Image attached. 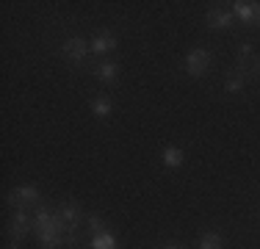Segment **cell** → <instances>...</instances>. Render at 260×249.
<instances>
[{
    "label": "cell",
    "instance_id": "3",
    "mask_svg": "<svg viewBox=\"0 0 260 249\" xmlns=\"http://www.w3.org/2000/svg\"><path fill=\"white\" fill-rule=\"evenodd\" d=\"M183 67H185V72H188L191 78H202V75L208 72V67H210V53H208L205 47L188 50V55H185Z\"/></svg>",
    "mask_w": 260,
    "mask_h": 249
},
{
    "label": "cell",
    "instance_id": "16",
    "mask_svg": "<svg viewBox=\"0 0 260 249\" xmlns=\"http://www.w3.org/2000/svg\"><path fill=\"white\" fill-rule=\"evenodd\" d=\"M91 111H94L97 119H108L111 116V100L108 97H94L91 100Z\"/></svg>",
    "mask_w": 260,
    "mask_h": 249
},
{
    "label": "cell",
    "instance_id": "8",
    "mask_svg": "<svg viewBox=\"0 0 260 249\" xmlns=\"http://www.w3.org/2000/svg\"><path fill=\"white\" fill-rule=\"evenodd\" d=\"M208 25L213 30H227L233 25V20H235V14H233V9H219V6H216V9H210L208 11Z\"/></svg>",
    "mask_w": 260,
    "mask_h": 249
},
{
    "label": "cell",
    "instance_id": "4",
    "mask_svg": "<svg viewBox=\"0 0 260 249\" xmlns=\"http://www.w3.org/2000/svg\"><path fill=\"white\" fill-rule=\"evenodd\" d=\"M91 53V47L86 45V39H80V36H72V39H67L64 45H61V55H64L70 64H83L86 55Z\"/></svg>",
    "mask_w": 260,
    "mask_h": 249
},
{
    "label": "cell",
    "instance_id": "6",
    "mask_svg": "<svg viewBox=\"0 0 260 249\" xmlns=\"http://www.w3.org/2000/svg\"><path fill=\"white\" fill-rule=\"evenodd\" d=\"M233 14L244 25H260V3H252V0H235Z\"/></svg>",
    "mask_w": 260,
    "mask_h": 249
},
{
    "label": "cell",
    "instance_id": "9",
    "mask_svg": "<svg viewBox=\"0 0 260 249\" xmlns=\"http://www.w3.org/2000/svg\"><path fill=\"white\" fill-rule=\"evenodd\" d=\"M89 47L94 55H105V53H111V50H116V36L111 34V30H103V34H97L94 39H91Z\"/></svg>",
    "mask_w": 260,
    "mask_h": 249
},
{
    "label": "cell",
    "instance_id": "12",
    "mask_svg": "<svg viewBox=\"0 0 260 249\" xmlns=\"http://www.w3.org/2000/svg\"><path fill=\"white\" fill-rule=\"evenodd\" d=\"M160 161H164L166 169H177V166H183V149L180 147H166L164 155H160Z\"/></svg>",
    "mask_w": 260,
    "mask_h": 249
},
{
    "label": "cell",
    "instance_id": "17",
    "mask_svg": "<svg viewBox=\"0 0 260 249\" xmlns=\"http://www.w3.org/2000/svg\"><path fill=\"white\" fill-rule=\"evenodd\" d=\"M86 224H89V233H91V235H97V233H103V230H108V227H105V222H103L97 213H89V216H86Z\"/></svg>",
    "mask_w": 260,
    "mask_h": 249
},
{
    "label": "cell",
    "instance_id": "11",
    "mask_svg": "<svg viewBox=\"0 0 260 249\" xmlns=\"http://www.w3.org/2000/svg\"><path fill=\"white\" fill-rule=\"evenodd\" d=\"M252 53H255V45H252V42H241V45H238L235 70H238L241 75H246V67H249V61H252Z\"/></svg>",
    "mask_w": 260,
    "mask_h": 249
},
{
    "label": "cell",
    "instance_id": "14",
    "mask_svg": "<svg viewBox=\"0 0 260 249\" xmlns=\"http://www.w3.org/2000/svg\"><path fill=\"white\" fill-rule=\"evenodd\" d=\"M91 249H116V238L108 230H103V233L91 235Z\"/></svg>",
    "mask_w": 260,
    "mask_h": 249
},
{
    "label": "cell",
    "instance_id": "18",
    "mask_svg": "<svg viewBox=\"0 0 260 249\" xmlns=\"http://www.w3.org/2000/svg\"><path fill=\"white\" fill-rule=\"evenodd\" d=\"M252 75H255V78L260 80V58H255V61H252Z\"/></svg>",
    "mask_w": 260,
    "mask_h": 249
},
{
    "label": "cell",
    "instance_id": "10",
    "mask_svg": "<svg viewBox=\"0 0 260 249\" xmlns=\"http://www.w3.org/2000/svg\"><path fill=\"white\" fill-rule=\"evenodd\" d=\"M94 78L100 80V83H114V80L119 78V64H116V61H100V64L94 67Z\"/></svg>",
    "mask_w": 260,
    "mask_h": 249
},
{
    "label": "cell",
    "instance_id": "15",
    "mask_svg": "<svg viewBox=\"0 0 260 249\" xmlns=\"http://www.w3.org/2000/svg\"><path fill=\"white\" fill-rule=\"evenodd\" d=\"M224 246V241H221V235L216 233V230H210V233H202L200 238V246L197 249H221Z\"/></svg>",
    "mask_w": 260,
    "mask_h": 249
},
{
    "label": "cell",
    "instance_id": "13",
    "mask_svg": "<svg viewBox=\"0 0 260 249\" xmlns=\"http://www.w3.org/2000/svg\"><path fill=\"white\" fill-rule=\"evenodd\" d=\"M246 83V75H241L238 70H230L224 78V91H230V95H235V91H241Z\"/></svg>",
    "mask_w": 260,
    "mask_h": 249
},
{
    "label": "cell",
    "instance_id": "2",
    "mask_svg": "<svg viewBox=\"0 0 260 249\" xmlns=\"http://www.w3.org/2000/svg\"><path fill=\"white\" fill-rule=\"evenodd\" d=\"M58 219L61 224H64V233H67V241H64V246L67 249H78L80 244V238H78V230H80V222H83V213H80V208L72 199H67V202H61L58 205Z\"/></svg>",
    "mask_w": 260,
    "mask_h": 249
},
{
    "label": "cell",
    "instance_id": "20",
    "mask_svg": "<svg viewBox=\"0 0 260 249\" xmlns=\"http://www.w3.org/2000/svg\"><path fill=\"white\" fill-rule=\"evenodd\" d=\"M6 249H20V244H9V246H6Z\"/></svg>",
    "mask_w": 260,
    "mask_h": 249
},
{
    "label": "cell",
    "instance_id": "5",
    "mask_svg": "<svg viewBox=\"0 0 260 249\" xmlns=\"http://www.w3.org/2000/svg\"><path fill=\"white\" fill-rule=\"evenodd\" d=\"M30 227H34V219L28 216V210H25V208H17L14 216H11V222H9V235H11V241H14V244H20V241L30 233Z\"/></svg>",
    "mask_w": 260,
    "mask_h": 249
},
{
    "label": "cell",
    "instance_id": "7",
    "mask_svg": "<svg viewBox=\"0 0 260 249\" xmlns=\"http://www.w3.org/2000/svg\"><path fill=\"white\" fill-rule=\"evenodd\" d=\"M39 202V189H34V185H17L14 191L9 194V205L11 208H28V205H36Z\"/></svg>",
    "mask_w": 260,
    "mask_h": 249
},
{
    "label": "cell",
    "instance_id": "1",
    "mask_svg": "<svg viewBox=\"0 0 260 249\" xmlns=\"http://www.w3.org/2000/svg\"><path fill=\"white\" fill-rule=\"evenodd\" d=\"M34 230H36V241H39L42 249H61L67 241L64 224H61L58 213L47 208H39L34 216Z\"/></svg>",
    "mask_w": 260,
    "mask_h": 249
},
{
    "label": "cell",
    "instance_id": "19",
    "mask_svg": "<svg viewBox=\"0 0 260 249\" xmlns=\"http://www.w3.org/2000/svg\"><path fill=\"white\" fill-rule=\"evenodd\" d=\"M160 249H183L180 244H166V246H160Z\"/></svg>",
    "mask_w": 260,
    "mask_h": 249
}]
</instances>
